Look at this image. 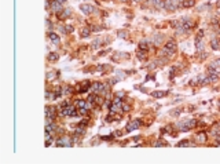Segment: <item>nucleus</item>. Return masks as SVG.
Instances as JSON below:
<instances>
[{"label": "nucleus", "mask_w": 220, "mask_h": 164, "mask_svg": "<svg viewBox=\"0 0 220 164\" xmlns=\"http://www.w3.org/2000/svg\"><path fill=\"white\" fill-rule=\"evenodd\" d=\"M61 114L62 116H66V117H74V116H77L79 114V110H76V108L74 106H65L61 110Z\"/></svg>", "instance_id": "f257e3e1"}, {"label": "nucleus", "mask_w": 220, "mask_h": 164, "mask_svg": "<svg viewBox=\"0 0 220 164\" xmlns=\"http://www.w3.org/2000/svg\"><path fill=\"white\" fill-rule=\"evenodd\" d=\"M197 126V120H189V121H182V123H179L177 127L182 130V131H187V130H191V128H194Z\"/></svg>", "instance_id": "f03ea898"}, {"label": "nucleus", "mask_w": 220, "mask_h": 164, "mask_svg": "<svg viewBox=\"0 0 220 164\" xmlns=\"http://www.w3.org/2000/svg\"><path fill=\"white\" fill-rule=\"evenodd\" d=\"M62 1L63 0H51L50 1V8L54 13L59 14L62 11Z\"/></svg>", "instance_id": "7ed1b4c3"}, {"label": "nucleus", "mask_w": 220, "mask_h": 164, "mask_svg": "<svg viewBox=\"0 0 220 164\" xmlns=\"http://www.w3.org/2000/svg\"><path fill=\"white\" fill-rule=\"evenodd\" d=\"M175 50H176V43L173 42V40H169L167 44L164 46V51H165V52H167L169 57H172V55H173Z\"/></svg>", "instance_id": "20e7f679"}, {"label": "nucleus", "mask_w": 220, "mask_h": 164, "mask_svg": "<svg viewBox=\"0 0 220 164\" xmlns=\"http://www.w3.org/2000/svg\"><path fill=\"white\" fill-rule=\"evenodd\" d=\"M91 87H92V91H94L95 94H103V93L106 91V86H105L103 83L96 82V83H94Z\"/></svg>", "instance_id": "39448f33"}, {"label": "nucleus", "mask_w": 220, "mask_h": 164, "mask_svg": "<svg viewBox=\"0 0 220 164\" xmlns=\"http://www.w3.org/2000/svg\"><path fill=\"white\" fill-rule=\"evenodd\" d=\"M142 126V120H132L129 121L128 124H127V131H132V130H136L139 127Z\"/></svg>", "instance_id": "423d86ee"}, {"label": "nucleus", "mask_w": 220, "mask_h": 164, "mask_svg": "<svg viewBox=\"0 0 220 164\" xmlns=\"http://www.w3.org/2000/svg\"><path fill=\"white\" fill-rule=\"evenodd\" d=\"M45 117H50V119L55 120V117H57V109H55V106L45 108Z\"/></svg>", "instance_id": "0eeeda50"}, {"label": "nucleus", "mask_w": 220, "mask_h": 164, "mask_svg": "<svg viewBox=\"0 0 220 164\" xmlns=\"http://www.w3.org/2000/svg\"><path fill=\"white\" fill-rule=\"evenodd\" d=\"M57 145L58 146H72L73 145V142H72L70 138H68V137H62L61 139H58Z\"/></svg>", "instance_id": "6e6552de"}, {"label": "nucleus", "mask_w": 220, "mask_h": 164, "mask_svg": "<svg viewBox=\"0 0 220 164\" xmlns=\"http://www.w3.org/2000/svg\"><path fill=\"white\" fill-rule=\"evenodd\" d=\"M48 37H50V40H51V42H52V43H54L55 46H58L59 43H61V39H59V36H58L55 32H50V33H48Z\"/></svg>", "instance_id": "1a4fd4ad"}, {"label": "nucleus", "mask_w": 220, "mask_h": 164, "mask_svg": "<svg viewBox=\"0 0 220 164\" xmlns=\"http://www.w3.org/2000/svg\"><path fill=\"white\" fill-rule=\"evenodd\" d=\"M80 10H81L84 14H92L94 7L91 6V4H81V6H80Z\"/></svg>", "instance_id": "9d476101"}, {"label": "nucleus", "mask_w": 220, "mask_h": 164, "mask_svg": "<svg viewBox=\"0 0 220 164\" xmlns=\"http://www.w3.org/2000/svg\"><path fill=\"white\" fill-rule=\"evenodd\" d=\"M76 108H79V109H87V99H77L76 101Z\"/></svg>", "instance_id": "9b49d317"}, {"label": "nucleus", "mask_w": 220, "mask_h": 164, "mask_svg": "<svg viewBox=\"0 0 220 164\" xmlns=\"http://www.w3.org/2000/svg\"><path fill=\"white\" fill-rule=\"evenodd\" d=\"M70 10H62V11H61V13L58 14V18L59 19H66L68 18V17H70Z\"/></svg>", "instance_id": "f8f14e48"}, {"label": "nucleus", "mask_w": 220, "mask_h": 164, "mask_svg": "<svg viewBox=\"0 0 220 164\" xmlns=\"http://www.w3.org/2000/svg\"><path fill=\"white\" fill-rule=\"evenodd\" d=\"M165 95H167V91H154V93H151V97L156 98V99L162 98V97H165Z\"/></svg>", "instance_id": "ddd939ff"}, {"label": "nucleus", "mask_w": 220, "mask_h": 164, "mask_svg": "<svg viewBox=\"0 0 220 164\" xmlns=\"http://www.w3.org/2000/svg\"><path fill=\"white\" fill-rule=\"evenodd\" d=\"M195 4V0H183L182 6L183 7H193Z\"/></svg>", "instance_id": "4468645a"}, {"label": "nucleus", "mask_w": 220, "mask_h": 164, "mask_svg": "<svg viewBox=\"0 0 220 164\" xmlns=\"http://www.w3.org/2000/svg\"><path fill=\"white\" fill-rule=\"evenodd\" d=\"M58 58H59V55H58L57 52H51V54H48V61H50V62H55V61H58Z\"/></svg>", "instance_id": "2eb2a0df"}, {"label": "nucleus", "mask_w": 220, "mask_h": 164, "mask_svg": "<svg viewBox=\"0 0 220 164\" xmlns=\"http://www.w3.org/2000/svg\"><path fill=\"white\" fill-rule=\"evenodd\" d=\"M211 47H212L213 50H220V40H212Z\"/></svg>", "instance_id": "dca6fc26"}, {"label": "nucleus", "mask_w": 220, "mask_h": 164, "mask_svg": "<svg viewBox=\"0 0 220 164\" xmlns=\"http://www.w3.org/2000/svg\"><path fill=\"white\" fill-rule=\"evenodd\" d=\"M209 82L211 83H215V82H217L219 80V75H216V73H209Z\"/></svg>", "instance_id": "f3484780"}, {"label": "nucleus", "mask_w": 220, "mask_h": 164, "mask_svg": "<svg viewBox=\"0 0 220 164\" xmlns=\"http://www.w3.org/2000/svg\"><path fill=\"white\" fill-rule=\"evenodd\" d=\"M139 50H143V51L149 50V44H147V42H140V43H139Z\"/></svg>", "instance_id": "a211bd4d"}, {"label": "nucleus", "mask_w": 220, "mask_h": 164, "mask_svg": "<svg viewBox=\"0 0 220 164\" xmlns=\"http://www.w3.org/2000/svg\"><path fill=\"white\" fill-rule=\"evenodd\" d=\"M146 51H143V50H139L138 51V58L140 59V61H143V59H146Z\"/></svg>", "instance_id": "6ab92c4d"}, {"label": "nucleus", "mask_w": 220, "mask_h": 164, "mask_svg": "<svg viewBox=\"0 0 220 164\" xmlns=\"http://www.w3.org/2000/svg\"><path fill=\"white\" fill-rule=\"evenodd\" d=\"M89 35H91V28H85V29H83V33H81L83 37H87V36H89Z\"/></svg>", "instance_id": "aec40b11"}, {"label": "nucleus", "mask_w": 220, "mask_h": 164, "mask_svg": "<svg viewBox=\"0 0 220 164\" xmlns=\"http://www.w3.org/2000/svg\"><path fill=\"white\" fill-rule=\"evenodd\" d=\"M62 93L63 94H70V93H73V88H72L70 86H66V87H63Z\"/></svg>", "instance_id": "412c9836"}, {"label": "nucleus", "mask_w": 220, "mask_h": 164, "mask_svg": "<svg viewBox=\"0 0 220 164\" xmlns=\"http://www.w3.org/2000/svg\"><path fill=\"white\" fill-rule=\"evenodd\" d=\"M102 103H103V98L96 94V98H95V105H102Z\"/></svg>", "instance_id": "4be33fe9"}, {"label": "nucleus", "mask_w": 220, "mask_h": 164, "mask_svg": "<svg viewBox=\"0 0 220 164\" xmlns=\"http://www.w3.org/2000/svg\"><path fill=\"white\" fill-rule=\"evenodd\" d=\"M189 145H190V142L189 141H186V139H184V141H180V142L177 144V146H180V148H184V146H189Z\"/></svg>", "instance_id": "5701e85b"}, {"label": "nucleus", "mask_w": 220, "mask_h": 164, "mask_svg": "<svg viewBox=\"0 0 220 164\" xmlns=\"http://www.w3.org/2000/svg\"><path fill=\"white\" fill-rule=\"evenodd\" d=\"M45 138H47V141H45V146H51V145H52V138H51V135H47Z\"/></svg>", "instance_id": "b1692460"}, {"label": "nucleus", "mask_w": 220, "mask_h": 164, "mask_svg": "<svg viewBox=\"0 0 220 164\" xmlns=\"http://www.w3.org/2000/svg\"><path fill=\"white\" fill-rule=\"evenodd\" d=\"M161 40H162V36H157L156 39H153V42H154V44L158 46L160 43H161Z\"/></svg>", "instance_id": "393cba45"}, {"label": "nucleus", "mask_w": 220, "mask_h": 164, "mask_svg": "<svg viewBox=\"0 0 220 164\" xmlns=\"http://www.w3.org/2000/svg\"><path fill=\"white\" fill-rule=\"evenodd\" d=\"M84 133H85V128H84V127H80V128H77V130H76V135H77V134L83 135Z\"/></svg>", "instance_id": "a878e982"}, {"label": "nucleus", "mask_w": 220, "mask_h": 164, "mask_svg": "<svg viewBox=\"0 0 220 164\" xmlns=\"http://www.w3.org/2000/svg\"><path fill=\"white\" fill-rule=\"evenodd\" d=\"M92 47H94V48H98V47H101V40H95L94 43H92Z\"/></svg>", "instance_id": "bb28decb"}, {"label": "nucleus", "mask_w": 220, "mask_h": 164, "mask_svg": "<svg viewBox=\"0 0 220 164\" xmlns=\"http://www.w3.org/2000/svg\"><path fill=\"white\" fill-rule=\"evenodd\" d=\"M165 145H167V142H164V141H157L154 144V146H165Z\"/></svg>", "instance_id": "cd10ccee"}, {"label": "nucleus", "mask_w": 220, "mask_h": 164, "mask_svg": "<svg viewBox=\"0 0 220 164\" xmlns=\"http://www.w3.org/2000/svg\"><path fill=\"white\" fill-rule=\"evenodd\" d=\"M129 105H125V103H123V112H129Z\"/></svg>", "instance_id": "c85d7f7f"}, {"label": "nucleus", "mask_w": 220, "mask_h": 164, "mask_svg": "<svg viewBox=\"0 0 220 164\" xmlns=\"http://www.w3.org/2000/svg\"><path fill=\"white\" fill-rule=\"evenodd\" d=\"M211 65H213V66H217V68H220V59H216V61H213V62L211 63Z\"/></svg>", "instance_id": "c756f323"}, {"label": "nucleus", "mask_w": 220, "mask_h": 164, "mask_svg": "<svg viewBox=\"0 0 220 164\" xmlns=\"http://www.w3.org/2000/svg\"><path fill=\"white\" fill-rule=\"evenodd\" d=\"M54 76H55V73H54V72H50V73L47 75V79H48V80H52V79H54Z\"/></svg>", "instance_id": "7c9ffc66"}, {"label": "nucleus", "mask_w": 220, "mask_h": 164, "mask_svg": "<svg viewBox=\"0 0 220 164\" xmlns=\"http://www.w3.org/2000/svg\"><path fill=\"white\" fill-rule=\"evenodd\" d=\"M120 37H127V35H125V32H120V35H118Z\"/></svg>", "instance_id": "2f4dec72"}]
</instances>
